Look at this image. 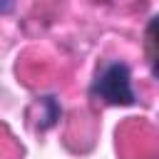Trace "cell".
<instances>
[{"label": "cell", "mask_w": 159, "mask_h": 159, "mask_svg": "<svg viewBox=\"0 0 159 159\" xmlns=\"http://www.w3.org/2000/svg\"><path fill=\"white\" fill-rule=\"evenodd\" d=\"M92 97L114 104V107H129L137 102V94L132 89V72L124 62H109L92 82Z\"/></svg>", "instance_id": "cell-1"}, {"label": "cell", "mask_w": 159, "mask_h": 159, "mask_svg": "<svg viewBox=\"0 0 159 159\" xmlns=\"http://www.w3.org/2000/svg\"><path fill=\"white\" fill-rule=\"evenodd\" d=\"M144 50H147V60L149 67L154 72V77H159V12L149 20L147 32H144Z\"/></svg>", "instance_id": "cell-2"}, {"label": "cell", "mask_w": 159, "mask_h": 159, "mask_svg": "<svg viewBox=\"0 0 159 159\" xmlns=\"http://www.w3.org/2000/svg\"><path fill=\"white\" fill-rule=\"evenodd\" d=\"M15 7V0H0V15H7Z\"/></svg>", "instance_id": "cell-3"}]
</instances>
